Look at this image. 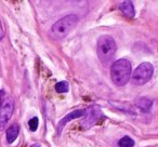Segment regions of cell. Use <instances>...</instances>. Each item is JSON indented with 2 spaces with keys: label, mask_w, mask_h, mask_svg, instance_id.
Listing matches in <instances>:
<instances>
[{
  "label": "cell",
  "mask_w": 158,
  "mask_h": 147,
  "mask_svg": "<svg viewBox=\"0 0 158 147\" xmlns=\"http://www.w3.org/2000/svg\"><path fill=\"white\" fill-rule=\"evenodd\" d=\"M131 63L126 59H120L114 62L110 66V77L116 86L123 87L129 81L131 77Z\"/></svg>",
  "instance_id": "1"
},
{
  "label": "cell",
  "mask_w": 158,
  "mask_h": 147,
  "mask_svg": "<svg viewBox=\"0 0 158 147\" xmlns=\"http://www.w3.org/2000/svg\"><path fill=\"white\" fill-rule=\"evenodd\" d=\"M117 51L115 40L110 36L103 35L98 40V57L104 66H107L113 61Z\"/></svg>",
  "instance_id": "2"
},
{
  "label": "cell",
  "mask_w": 158,
  "mask_h": 147,
  "mask_svg": "<svg viewBox=\"0 0 158 147\" xmlns=\"http://www.w3.org/2000/svg\"><path fill=\"white\" fill-rule=\"evenodd\" d=\"M78 16L74 15V14L64 16L63 18L55 22L51 27L50 33L52 37L55 39H62V38L66 37L73 31V28L78 24Z\"/></svg>",
  "instance_id": "3"
},
{
  "label": "cell",
  "mask_w": 158,
  "mask_h": 147,
  "mask_svg": "<svg viewBox=\"0 0 158 147\" xmlns=\"http://www.w3.org/2000/svg\"><path fill=\"white\" fill-rule=\"evenodd\" d=\"M154 72V67L151 63H142L136 67L132 76V82L135 86H142L151 80Z\"/></svg>",
  "instance_id": "4"
},
{
  "label": "cell",
  "mask_w": 158,
  "mask_h": 147,
  "mask_svg": "<svg viewBox=\"0 0 158 147\" xmlns=\"http://www.w3.org/2000/svg\"><path fill=\"white\" fill-rule=\"evenodd\" d=\"M14 112V102L12 99L8 97L1 102L0 106V131L7 125L8 121L11 119Z\"/></svg>",
  "instance_id": "5"
},
{
  "label": "cell",
  "mask_w": 158,
  "mask_h": 147,
  "mask_svg": "<svg viewBox=\"0 0 158 147\" xmlns=\"http://www.w3.org/2000/svg\"><path fill=\"white\" fill-rule=\"evenodd\" d=\"M85 116H86V119H85V121H84V125L87 128H90L98 122L100 116H102V112L99 108L91 107V108H89L88 110H86Z\"/></svg>",
  "instance_id": "6"
},
{
  "label": "cell",
  "mask_w": 158,
  "mask_h": 147,
  "mask_svg": "<svg viewBox=\"0 0 158 147\" xmlns=\"http://www.w3.org/2000/svg\"><path fill=\"white\" fill-rule=\"evenodd\" d=\"M85 114H86V110H84V109H77V110H74V112H69L68 115H66V116L64 117V118L62 119L61 121H60L59 125H57V133H61V130L64 128V125H67L69 121L74 120V119L79 118V117L85 116Z\"/></svg>",
  "instance_id": "7"
},
{
  "label": "cell",
  "mask_w": 158,
  "mask_h": 147,
  "mask_svg": "<svg viewBox=\"0 0 158 147\" xmlns=\"http://www.w3.org/2000/svg\"><path fill=\"white\" fill-rule=\"evenodd\" d=\"M119 9H120L121 13L125 16H127V18H134V14H135V12H134V7L130 0H125V1H123V2L120 3V6H119Z\"/></svg>",
  "instance_id": "8"
},
{
  "label": "cell",
  "mask_w": 158,
  "mask_h": 147,
  "mask_svg": "<svg viewBox=\"0 0 158 147\" xmlns=\"http://www.w3.org/2000/svg\"><path fill=\"white\" fill-rule=\"evenodd\" d=\"M19 133H20V125H16V123L12 125L10 128H8L7 133H6V136H7V142L9 143V144H12V143L18 138Z\"/></svg>",
  "instance_id": "9"
},
{
  "label": "cell",
  "mask_w": 158,
  "mask_h": 147,
  "mask_svg": "<svg viewBox=\"0 0 158 147\" xmlns=\"http://www.w3.org/2000/svg\"><path fill=\"white\" fill-rule=\"evenodd\" d=\"M135 105L141 112H148L152 108V105H153V102L152 100L147 99V97H140V99L136 100Z\"/></svg>",
  "instance_id": "10"
},
{
  "label": "cell",
  "mask_w": 158,
  "mask_h": 147,
  "mask_svg": "<svg viewBox=\"0 0 158 147\" xmlns=\"http://www.w3.org/2000/svg\"><path fill=\"white\" fill-rule=\"evenodd\" d=\"M119 147H133L134 146V141L132 140L130 136H123L119 140L118 142Z\"/></svg>",
  "instance_id": "11"
},
{
  "label": "cell",
  "mask_w": 158,
  "mask_h": 147,
  "mask_svg": "<svg viewBox=\"0 0 158 147\" xmlns=\"http://www.w3.org/2000/svg\"><path fill=\"white\" fill-rule=\"evenodd\" d=\"M69 89V86H68V82L66 81H60L55 84V91L57 93H65L68 91Z\"/></svg>",
  "instance_id": "12"
},
{
  "label": "cell",
  "mask_w": 158,
  "mask_h": 147,
  "mask_svg": "<svg viewBox=\"0 0 158 147\" xmlns=\"http://www.w3.org/2000/svg\"><path fill=\"white\" fill-rule=\"evenodd\" d=\"M38 123H39V120H38L37 117H34V118L29 119L28 121V127H29V130L33 132H35L38 128Z\"/></svg>",
  "instance_id": "13"
},
{
  "label": "cell",
  "mask_w": 158,
  "mask_h": 147,
  "mask_svg": "<svg viewBox=\"0 0 158 147\" xmlns=\"http://www.w3.org/2000/svg\"><path fill=\"white\" fill-rule=\"evenodd\" d=\"M3 36H5V31H3V27H2V23H1V20H0V41L2 40Z\"/></svg>",
  "instance_id": "14"
},
{
  "label": "cell",
  "mask_w": 158,
  "mask_h": 147,
  "mask_svg": "<svg viewBox=\"0 0 158 147\" xmlns=\"http://www.w3.org/2000/svg\"><path fill=\"white\" fill-rule=\"evenodd\" d=\"M31 147H40V145L39 144H34V145H31Z\"/></svg>",
  "instance_id": "15"
}]
</instances>
